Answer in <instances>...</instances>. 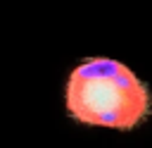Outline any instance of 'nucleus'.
Returning a JSON list of instances; mask_svg holds the SVG:
<instances>
[{"label":"nucleus","instance_id":"1","mask_svg":"<svg viewBox=\"0 0 152 148\" xmlns=\"http://www.w3.org/2000/svg\"><path fill=\"white\" fill-rule=\"evenodd\" d=\"M64 107L78 124L133 131L152 115V91L128 64L86 57L66 76Z\"/></svg>","mask_w":152,"mask_h":148}]
</instances>
